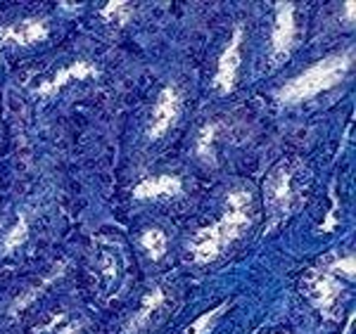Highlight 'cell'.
<instances>
[{
    "label": "cell",
    "mask_w": 356,
    "mask_h": 334,
    "mask_svg": "<svg viewBox=\"0 0 356 334\" xmlns=\"http://www.w3.org/2000/svg\"><path fill=\"white\" fill-rule=\"evenodd\" d=\"M250 204L252 197L247 192H231L226 201V214L216 226L202 228L193 237V256L197 263H209L221 254L223 247H228L233 240L243 235V230L250 226Z\"/></svg>",
    "instance_id": "obj_1"
},
{
    "label": "cell",
    "mask_w": 356,
    "mask_h": 334,
    "mask_svg": "<svg viewBox=\"0 0 356 334\" xmlns=\"http://www.w3.org/2000/svg\"><path fill=\"white\" fill-rule=\"evenodd\" d=\"M352 57H354V53L347 50V53L328 57V60L314 65L312 69H307L304 74H300V76L288 81V83L278 90V100L285 102V105H290V102H302V100H309V97L332 88V85H337L344 78V74L349 72Z\"/></svg>",
    "instance_id": "obj_2"
},
{
    "label": "cell",
    "mask_w": 356,
    "mask_h": 334,
    "mask_svg": "<svg viewBox=\"0 0 356 334\" xmlns=\"http://www.w3.org/2000/svg\"><path fill=\"white\" fill-rule=\"evenodd\" d=\"M307 294L312 297L314 306L321 310L323 315L332 318L337 308V301H340L342 287L337 282V263H332L330 268L323 270H314L307 278Z\"/></svg>",
    "instance_id": "obj_3"
},
{
    "label": "cell",
    "mask_w": 356,
    "mask_h": 334,
    "mask_svg": "<svg viewBox=\"0 0 356 334\" xmlns=\"http://www.w3.org/2000/svg\"><path fill=\"white\" fill-rule=\"evenodd\" d=\"M266 206L268 214H271V223H275L278 218H283L290 211L292 204V176L285 166L271 171V176L266 178Z\"/></svg>",
    "instance_id": "obj_4"
},
{
    "label": "cell",
    "mask_w": 356,
    "mask_h": 334,
    "mask_svg": "<svg viewBox=\"0 0 356 334\" xmlns=\"http://www.w3.org/2000/svg\"><path fill=\"white\" fill-rule=\"evenodd\" d=\"M295 36H297L295 5H292V3H278V8H275V24H273V33H271L273 57L288 55L292 43H295Z\"/></svg>",
    "instance_id": "obj_5"
},
{
    "label": "cell",
    "mask_w": 356,
    "mask_h": 334,
    "mask_svg": "<svg viewBox=\"0 0 356 334\" xmlns=\"http://www.w3.org/2000/svg\"><path fill=\"white\" fill-rule=\"evenodd\" d=\"M240 43H243V28H235L233 38L228 43V48L223 50L221 60H219V69H216V88L221 93H231L235 88V76H238V67H240Z\"/></svg>",
    "instance_id": "obj_6"
},
{
    "label": "cell",
    "mask_w": 356,
    "mask_h": 334,
    "mask_svg": "<svg viewBox=\"0 0 356 334\" xmlns=\"http://www.w3.org/2000/svg\"><path fill=\"white\" fill-rule=\"evenodd\" d=\"M178 112H181V97H178V93L174 88H164L162 95H159V100H157V105H154L147 135H150L152 140L159 135H164L166 131L174 126V121L178 119Z\"/></svg>",
    "instance_id": "obj_7"
},
{
    "label": "cell",
    "mask_w": 356,
    "mask_h": 334,
    "mask_svg": "<svg viewBox=\"0 0 356 334\" xmlns=\"http://www.w3.org/2000/svg\"><path fill=\"white\" fill-rule=\"evenodd\" d=\"M48 36V28H45V22L41 19H24L19 24H10L0 28V38L5 43H17V45H33L38 40H43Z\"/></svg>",
    "instance_id": "obj_8"
},
{
    "label": "cell",
    "mask_w": 356,
    "mask_h": 334,
    "mask_svg": "<svg viewBox=\"0 0 356 334\" xmlns=\"http://www.w3.org/2000/svg\"><path fill=\"white\" fill-rule=\"evenodd\" d=\"M181 178L178 176H154L147 181L138 183L134 190L136 199H162V197H176L181 194Z\"/></svg>",
    "instance_id": "obj_9"
},
{
    "label": "cell",
    "mask_w": 356,
    "mask_h": 334,
    "mask_svg": "<svg viewBox=\"0 0 356 334\" xmlns=\"http://www.w3.org/2000/svg\"><path fill=\"white\" fill-rule=\"evenodd\" d=\"M95 74L97 72L90 62H83V60L74 62V65H69L67 69H62L53 81H45V83L38 85V95H53L62 88V85H67L69 81H83L88 76H95Z\"/></svg>",
    "instance_id": "obj_10"
},
{
    "label": "cell",
    "mask_w": 356,
    "mask_h": 334,
    "mask_svg": "<svg viewBox=\"0 0 356 334\" xmlns=\"http://www.w3.org/2000/svg\"><path fill=\"white\" fill-rule=\"evenodd\" d=\"M164 301H166L164 290H162V287H154L150 294L143 299V306L138 308V313L134 315V320L129 322V327H126V334H134L138 330H143V327H145L147 322L152 320V315L159 313V310L164 308Z\"/></svg>",
    "instance_id": "obj_11"
},
{
    "label": "cell",
    "mask_w": 356,
    "mask_h": 334,
    "mask_svg": "<svg viewBox=\"0 0 356 334\" xmlns=\"http://www.w3.org/2000/svg\"><path fill=\"white\" fill-rule=\"evenodd\" d=\"M143 247H145V251L150 254L152 261H159L164 254H166V235L162 233V230L152 228L147 230V233H143Z\"/></svg>",
    "instance_id": "obj_12"
},
{
    "label": "cell",
    "mask_w": 356,
    "mask_h": 334,
    "mask_svg": "<svg viewBox=\"0 0 356 334\" xmlns=\"http://www.w3.org/2000/svg\"><path fill=\"white\" fill-rule=\"evenodd\" d=\"M219 131V124H207L202 131H200V137H197V154L202 157L204 161H214V135Z\"/></svg>",
    "instance_id": "obj_13"
},
{
    "label": "cell",
    "mask_w": 356,
    "mask_h": 334,
    "mask_svg": "<svg viewBox=\"0 0 356 334\" xmlns=\"http://www.w3.org/2000/svg\"><path fill=\"white\" fill-rule=\"evenodd\" d=\"M102 17H105L110 24L124 26L126 22H129V17H131V5L129 3H119V0L107 3L105 8H102Z\"/></svg>",
    "instance_id": "obj_14"
},
{
    "label": "cell",
    "mask_w": 356,
    "mask_h": 334,
    "mask_svg": "<svg viewBox=\"0 0 356 334\" xmlns=\"http://www.w3.org/2000/svg\"><path fill=\"white\" fill-rule=\"evenodd\" d=\"M223 310H226V306H216V308H211L209 313L200 315V318L195 320L191 327H188V332H186V334H209V332H211V327H214V320L219 318Z\"/></svg>",
    "instance_id": "obj_15"
},
{
    "label": "cell",
    "mask_w": 356,
    "mask_h": 334,
    "mask_svg": "<svg viewBox=\"0 0 356 334\" xmlns=\"http://www.w3.org/2000/svg\"><path fill=\"white\" fill-rule=\"evenodd\" d=\"M26 235H29V226H26V216L24 214H19L17 216V226L10 230L8 233V237H5V249H15V247H19L22 242L26 240Z\"/></svg>",
    "instance_id": "obj_16"
},
{
    "label": "cell",
    "mask_w": 356,
    "mask_h": 334,
    "mask_svg": "<svg viewBox=\"0 0 356 334\" xmlns=\"http://www.w3.org/2000/svg\"><path fill=\"white\" fill-rule=\"evenodd\" d=\"M347 17H349V19H354V3H352V0L347 3Z\"/></svg>",
    "instance_id": "obj_17"
},
{
    "label": "cell",
    "mask_w": 356,
    "mask_h": 334,
    "mask_svg": "<svg viewBox=\"0 0 356 334\" xmlns=\"http://www.w3.org/2000/svg\"><path fill=\"white\" fill-rule=\"evenodd\" d=\"M0 48H3V38H0Z\"/></svg>",
    "instance_id": "obj_18"
}]
</instances>
